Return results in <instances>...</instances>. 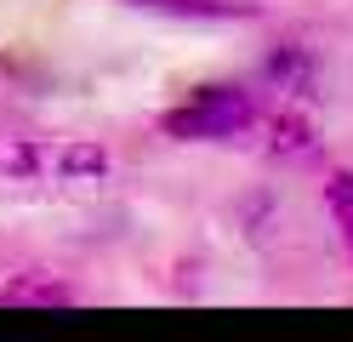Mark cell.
<instances>
[{
  "label": "cell",
  "mask_w": 353,
  "mask_h": 342,
  "mask_svg": "<svg viewBox=\"0 0 353 342\" xmlns=\"http://www.w3.org/2000/svg\"><path fill=\"white\" fill-rule=\"evenodd\" d=\"M325 205H330V222L342 228V245L353 251V171H336L325 182Z\"/></svg>",
  "instance_id": "cell-6"
},
{
  "label": "cell",
  "mask_w": 353,
  "mask_h": 342,
  "mask_svg": "<svg viewBox=\"0 0 353 342\" xmlns=\"http://www.w3.org/2000/svg\"><path fill=\"white\" fill-rule=\"evenodd\" d=\"M268 80L291 97H314V57L307 52H274L268 57Z\"/></svg>",
  "instance_id": "cell-5"
},
{
  "label": "cell",
  "mask_w": 353,
  "mask_h": 342,
  "mask_svg": "<svg viewBox=\"0 0 353 342\" xmlns=\"http://www.w3.org/2000/svg\"><path fill=\"white\" fill-rule=\"evenodd\" d=\"M131 6H148V12H171V17H251L256 6H245V0H131Z\"/></svg>",
  "instance_id": "cell-4"
},
{
  "label": "cell",
  "mask_w": 353,
  "mask_h": 342,
  "mask_svg": "<svg viewBox=\"0 0 353 342\" xmlns=\"http://www.w3.org/2000/svg\"><path fill=\"white\" fill-rule=\"evenodd\" d=\"M251 120H256V97L245 86H200L188 103L160 114V131L176 143H223V137L251 131Z\"/></svg>",
  "instance_id": "cell-2"
},
{
  "label": "cell",
  "mask_w": 353,
  "mask_h": 342,
  "mask_svg": "<svg viewBox=\"0 0 353 342\" xmlns=\"http://www.w3.org/2000/svg\"><path fill=\"white\" fill-rule=\"evenodd\" d=\"M307 149H314V143H307V126H302V120H274V154L302 160Z\"/></svg>",
  "instance_id": "cell-7"
},
{
  "label": "cell",
  "mask_w": 353,
  "mask_h": 342,
  "mask_svg": "<svg viewBox=\"0 0 353 342\" xmlns=\"http://www.w3.org/2000/svg\"><path fill=\"white\" fill-rule=\"evenodd\" d=\"M69 303H74V285L57 280V274H40V268L0 285V308H69Z\"/></svg>",
  "instance_id": "cell-3"
},
{
  "label": "cell",
  "mask_w": 353,
  "mask_h": 342,
  "mask_svg": "<svg viewBox=\"0 0 353 342\" xmlns=\"http://www.w3.org/2000/svg\"><path fill=\"white\" fill-rule=\"evenodd\" d=\"M108 171V149L80 143V137H12L0 131V177H57V182H92Z\"/></svg>",
  "instance_id": "cell-1"
}]
</instances>
